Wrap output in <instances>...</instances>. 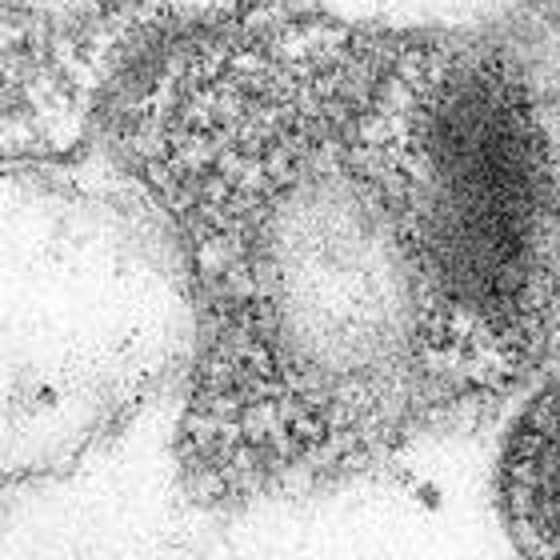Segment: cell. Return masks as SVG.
<instances>
[{"label":"cell","mask_w":560,"mask_h":560,"mask_svg":"<svg viewBox=\"0 0 560 560\" xmlns=\"http://www.w3.org/2000/svg\"><path fill=\"white\" fill-rule=\"evenodd\" d=\"M280 0H4V132L21 152L77 140L152 52Z\"/></svg>","instance_id":"3"},{"label":"cell","mask_w":560,"mask_h":560,"mask_svg":"<svg viewBox=\"0 0 560 560\" xmlns=\"http://www.w3.org/2000/svg\"><path fill=\"white\" fill-rule=\"evenodd\" d=\"M192 301L176 472L233 513L501 409L560 337V108L453 28L205 24L108 101Z\"/></svg>","instance_id":"1"},{"label":"cell","mask_w":560,"mask_h":560,"mask_svg":"<svg viewBox=\"0 0 560 560\" xmlns=\"http://www.w3.org/2000/svg\"><path fill=\"white\" fill-rule=\"evenodd\" d=\"M497 509L521 560H560V364L525 388L497 456Z\"/></svg>","instance_id":"4"},{"label":"cell","mask_w":560,"mask_h":560,"mask_svg":"<svg viewBox=\"0 0 560 560\" xmlns=\"http://www.w3.org/2000/svg\"><path fill=\"white\" fill-rule=\"evenodd\" d=\"M192 349L185 260L120 173L4 156V472L72 468L137 417Z\"/></svg>","instance_id":"2"}]
</instances>
